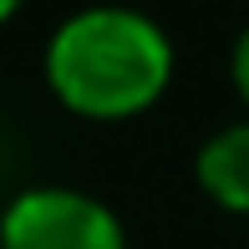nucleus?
Listing matches in <instances>:
<instances>
[{
	"mask_svg": "<svg viewBox=\"0 0 249 249\" xmlns=\"http://www.w3.org/2000/svg\"><path fill=\"white\" fill-rule=\"evenodd\" d=\"M173 76L163 26L127 5H92L61 20L46 46L51 92L82 117H132L153 107Z\"/></svg>",
	"mask_w": 249,
	"mask_h": 249,
	"instance_id": "f257e3e1",
	"label": "nucleus"
},
{
	"mask_svg": "<svg viewBox=\"0 0 249 249\" xmlns=\"http://www.w3.org/2000/svg\"><path fill=\"white\" fill-rule=\"evenodd\" d=\"M0 249H127L117 213L76 188H26L0 213Z\"/></svg>",
	"mask_w": 249,
	"mask_h": 249,
	"instance_id": "f03ea898",
	"label": "nucleus"
},
{
	"mask_svg": "<svg viewBox=\"0 0 249 249\" xmlns=\"http://www.w3.org/2000/svg\"><path fill=\"white\" fill-rule=\"evenodd\" d=\"M198 183L219 209L249 213V122L213 132L198 148Z\"/></svg>",
	"mask_w": 249,
	"mask_h": 249,
	"instance_id": "7ed1b4c3",
	"label": "nucleus"
},
{
	"mask_svg": "<svg viewBox=\"0 0 249 249\" xmlns=\"http://www.w3.org/2000/svg\"><path fill=\"white\" fill-rule=\"evenodd\" d=\"M234 87H239V97L249 102V31L234 41Z\"/></svg>",
	"mask_w": 249,
	"mask_h": 249,
	"instance_id": "20e7f679",
	"label": "nucleus"
},
{
	"mask_svg": "<svg viewBox=\"0 0 249 249\" xmlns=\"http://www.w3.org/2000/svg\"><path fill=\"white\" fill-rule=\"evenodd\" d=\"M16 5H20V0H0V20H5L10 10H16Z\"/></svg>",
	"mask_w": 249,
	"mask_h": 249,
	"instance_id": "39448f33",
	"label": "nucleus"
}]
</instances>
